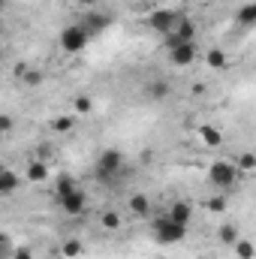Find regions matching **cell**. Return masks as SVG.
<instances>
[{
	"label": "cell",
	"mask_w": 256,
	"mask_h": 259,
	"mask_svg": "<svg viewBox=\"0 0 256 259\" xmlns=\"http://www.w3.org/2000/svg\"><path fill=\"white\" fill-rule=\"evenodd\" d=\"M151 235H154L157 244H181L187 238V226L172 220L169 214H163V217L151 220Z\"/></svg>",
	"instance_id": "1"
},
{
	"label": "cell",
	"mask_w": 256,
	"mask_h": 259,
	"mask_svg": "<svg viewBox=\"0 0 256 259\" xmlns=\"http://www.w3.org/2000/svg\"><path fill=\"white\" fill-rule=\"evenodd\" d=\"M124 169V154L118 148H106L100 157H97V166H94V175L100 184H112Z\"/></svg>",
	"instance_id": "2"
},
{
	"label": "cell",
	"mask_w": 256,
	"mask_h": 259,
	"mask_svg": "<svg viewBox=\"0 0 256 259\" xmlns=\"http://www.w3.org/2000/svg\"><path fill=\"white\" fill-rule=\"evenodd\" d=\"M181 18H184V15H181L178 9H172V6H157V9H151V12L145 15V24H148V30H154V33H160V36H169V33L178 27Z\"/></svg>",
	"instance_id": "3"
},
{
	"label": "cell",
	"mask_w": 256,
	"mask_h": 259,
	"mask_svg": "<svg viewBox=\"0 0 256 259\" xmlns=\"http://www.w3.org/2000/svg\"><path fill=\"white\" fill-rule=\"evenodd\" d=\"M238 178H241V172H238L235 160H214V163L208 166V181H211L217 190H229Z\"/></svg>",
	"instance_id": "4"
},
{
	"label": "cell",
	"mask_w": 256,
	"mask_h": 259,
	"mask_svg": "<svg viewBox=\"0 0 256 259\" xmlns=\"http://www.w3.org/2000/svg\"><path fill=\"white\" fill-rule=\"evenodd\" d=\"M58 39H61V49H64L66 55H78V52H84V49H88V42H91L88 30H84L78 21H75V24H66Z\"/></svg>",
	"instance_id": "5"
},
{
	"label": "cell",
	"mask_w": 256,
	"mask_h": 259,
	"mask_svg": "<svg viewBox=\"0 0 256 259\" xmlns=\"http://www.w3.org/2000/svg\"><path fill=\"white\" fill-rule=\"evenodd\" d=\"M196 33H199L196 21L181 18V21H178V27H175L169 36H163V42H166V49H175V46H184V42H196Z\"/></svg>",
	"instance_id": "6"
},
{
	"label": "cell",
	"mask_w": 256,
	"mask_h": 259,
	"mask_svg": "<svg viewBox=\"0 0 256 259\" xmlns=\"http://www.w3.org/2000/svg\"><path fill=\"white\" fill-rule=\"evenodd\" d=\"M78 24L88 30V36L94 39V36H100V33H106L109 30V24H112V18L106 15V12H100V9H88L81 18H78Z\"/></svg>",
	"instance_id": "7"
},
{
	"label": "cell",
	"mask_w": 256,
	"mask_h": 259,
	"mask_svg": "<svg viewBox=\"0 0 256 259\" xmlns=\"http://www.w3.org/2000/svg\"><path fill=\"white\" fill-rule=\"evenodd\" d=\"M58 205H61V211H64V214H69V217H78V214H84V208H88V193L78 187V190H72L69 196L58 199Z\"/></svg>",
	"instance_id": "8"
},
{
	"label": "cell",
	"mask_w": 256,
	"mask_h": 259,
	"mask_svg": "<svg viewBox=\"0 0 256 259\" xmlns=\"http://www.w3.org/2000/svg\"><path fill=\"white\" fill-rule=\"evenodd\" d=\"M196 58H199V49H196V42H184V46H175V49H169V64H172V66H190Z\"/></svg>",
	"instance_id": "9"
},
{
	"label": "cell",
	"mask_w": 256,
	"mask_h": 259,
	"mask_svg": "<svg viewBox=\"0 0 256 259\" xmlns=\"http://www.w3.org/2000/svg\"><path fill=\"white\" fill-rule=\"evenodd\" d=\"M24 181H27V184H42V181H49V163L33 157V160L24 166Z\"/></svg>",
	"instance_id": "10"
},
{
	"label": "cell",
	"mask_w": 256,
	"mask_h": 259,
	"mask_svg": "<svg viewBox=\"0 0 256 259\" xmlns=\"http://www.w3.org/2000/svg\"><path fill=\"white\" fill-rule=\"evenodd\" d=\"M196 136H199V142H202L205 148H211V151H217V148L223 145V133L214 127V124H202V127H196Z\"/></svg>",
	"instance_id": "11"
},
{
	"label": "cell",
	"mask_w": 256,
	"mask_h": 259,
	"mask_svg": "<svg viewBox=\"0 0 256 259\" xmlns=\"http://www.w3.org/2000/svg\"><path fill=\"white\" fill-rule=\"evenodd\" d=\"M15 78H18L24 88H39V84L46 81V75H42L39 69H33V66H27V64H18V66H15Z\"/></svg>",
	"instance_id": "12"
},
{
	"label": "cell",
	"mask_w": 256,
	"mask_h": 259,
	"mask_svg": "<svg viewBox=\"0 0 256 259\" xmlns=\"http://www.w3.org/2000/svg\"><path fill=\"white\" fill-rule=\"evenodd\" d=\"M169 94H172V84H169L166 78H151V81L145 84V97H148V100H154V103L169 100Z\"/></svg>",
	"instance_id": "13"
},
{
	"label": "cell",
	"mask_w": 256,
	"mask_h": 259,
	"mask_svg": "<svg viewBox=\"0 0 256 259\" xmlns=\"http://www.w3.org/2000/svg\"><path fill=\"white\" fill-rule=\"evenodd\" d=\"M172 220H178V223H184V226H190L193 220V202H187V199H175L172 205H169V211H166Z\"/></svg>",
	"instance_id": "14"
},
{
	"label": "cell",
	"mask_w": 256,
	"mask_h": 259,
	"mask_svg": "<svg viewBox=\"0 0 256 259\" xmlns=\"http://www.w3.org/2000/svg\"><path fill=\"white\" fill-rule=\"evenodd\" d=\"M21 178H24V175H18V172H12V169H3V172H0V196L15 193L18 184H21Z\"/></svg>",
	"instance_id": "15"
},
{
	"label": "cell",
	"mask_w": 256,
	"mask_h": 259,
	"mask_svg": "<svg viewBox=\"0 0 256 259\" xmlns=\"http://www.w3.org/2000/svg\"><path fill=\"white\" fill-rule=\"evenodd\" d=\"M72 190H78V181H75L69 172H61V175L55 178V199H64V196H69Z\"/></svg>",
	"instance_id": "16"
},
{
	"label": "cell",
	"mask_w": 256,
	"mask_h": 259,
	"mask_svg": "<svg viewBox=\"0 0 256 259\" xmlns=\"http://www.w3.org/2000/svg\"><path fill=\"white\" fill-rule=\"evenodd\" d=\"M127 205H130V214H133V217H148V214H151V199L145 193H133Z\"/></svg>",
	"instance_id": "17"
},
{
	"label": "cell",
	"mask_w": 256,
	"mask_h": 259,
	"mask_svg": "<svg viewBox=\"0 0 256 259\" xmlns=\"http://www.w3.org/2000/svg\"><path fill=\"white\" fill-rule=\"evenodd\" d=\"M235 24H238V27H256V0L244 3V6L235 12Z\"/></svg>",
	"instance_id": "18"
},
{
	"label": "cell",
	"mask_w": 256,
	"mask_h": 259,
	"mask_svg": "<svg viewBox=\"0 0 256 259\" xmlns=\"http://www.w3.org/2000/svg\"><path fill=\"white\" fill-rule=\"evenodd\" d=\"M235 166H238L241 178H244V175H253L256 172V151H241V154L235 157Z\"/></svg>",
	"instance_id": "19"
},
{
	"label": "cell",
	"mask_w": 256,
	"mask_h": 259,
	"mask_svg": "<svg viewBox=\"0 0 256 259\" xmlns=\"http://www.w3.org/2000/svg\"><path fill=\"white\" fill-rule=\"evenodd\" d=\"M205 64L211 66V69H226L229 55H226L223 49H208V52H205Z\"/></svg>",
	"instance_id": "20"
},
{
	"label": "cell",
	"mask_w": 256,
	"mask_h": 259,
	"mask_svg": "<svg viewBox=\"0 0 256 259\" xmlns=\"http://www.w3.org/2000/svg\"><path fill=\"white\" fill-rule=\"evenodd\" d=\"M100 226H103L106 232H118V229L124 226V220H121L118 211H103V214H100Z\"/></svg>",
	"instance_id": "21"
},
{
	"label": "cell",
	"mask_w": 256,
	"mask_h": 259,
	"mask_svg": "<svg viewBox=\"0 0 256 259\" xmlns=\"http://www.w3.org/2000/svg\"><path fill=\"white\" fill-rule=\"evenodd\" d=\"M217 238H220V244L235 247V241L241 238V232H238V226H235V223H223V226H220V232H217Z\"/></svg>",
	"instance_id": "22"
},
{
	"label": "cell",
	"mask_w": 256,
	"mask_h": 259,
	"mask_svg": "<svg viewBox=\"0 0 256 259\" xmlns=\"http://www.w3.org/2000/svg\"><path fill=\"white\" fill-rule=\"evenodd\" d=\"M232 250H235V256L238 259H256V244L250 241V238H238Z\"/></svg>",
	"instance_id": "23"
},
{
	"label": "cell",
	"mask_w": 256,
	"mask_h": 259,
	"mask_svg": "<svg viewBox=\"0 0 256 259\" xmlns=\"http://www.w3.org/2000/svg\"><path fill=\"white\" fill-rule=\"evenodd\" d=\"M72 112H75V115H91V112H94V100L84 97V94L72 97Z\"/></svg>",
	"instance_id": "24"
},
{
	"label": "cell",
	"mask_w": 256,
	"mask_h": 259,
	"mask_svg": "<svg viewBox=\"0 0 256 259\" xmlns=\"http://www.w3.org/2000/svg\"><path fill=\"white\" fill-rule=\"evenodd\" d=\"M49 127L55 130V133H72V127H75V115H58Z\"/></svg>",
	"instance_id": "25"
},
{
	"label": "cell",
	"mask_w": 256,
	"mask_h": 259,
	"mask_svg": "<svg viewBox=\"0 0 256 259\" xmlns=\"http://www.w3.org/2000/svg\"><path fill=\"white\" fill-rule=\"evenodd\" d=\"M61 256H66V259L81 256V241L78 238H66L64 244H61Z\"/></svg>",
	"instance_id": "26"
},
{
	"label": "cell",
	"mask_w": 256,
	"mask_h": 259,
	"mask_svg": "<svg viewBox=\"0 0 256 259\" xmlns=\"http://www.w3.org/2000/svg\"><path fill=\"white\" fill-rule=\"evenodd\" d=\"M18 247L12 244V235L9 232H0V256L3 259H12V253H15Z\"/></svg>",
	"instance_id": "27"
},
{
	"label": "cell",
	"mask_w": 256,
	"mask_h": 259,
	"mask_svg": "<svg viewBox=\"0 0 256 259\" xmlns=\"http://www.w3.org/2000/svg\"><path fill=\"white\" fill-rule=\"evenodd\" d=\"M205 208L214 211V214H220V211H226V199L223 196H211V199H205Z\"/></svg>",
	"instance_id": "28"
},
{
	"label": "cell",
	"mask_w": 256,
	"mask_h": 259,
	"mask_svg": "<svg viewBox=\"0 0 256 259\" xmlns=\"http://www.w3.org/2000/svg\"><path fill=\"white\" fill-rule=\"evenodd\" d=\"M12 127H15L12 115H9V112H3V115H0V133H3V136H9V133H12Z\"/></svg>",
	"instance_id": "29"
},
{
	"label": "cell",
	"mask_w": 256,
	"mask_h": 259,
	"mask_svg": "<svg viewBox=\"0 0 256 259\" xmlns=\"http://www.w3.org/2000/svg\"><path fill=\"white\" fill-rule=\"evenodd\" d=\"M33 157H36V160H46V163H52V145H39Z\"/></svg>",
	"instance_id": "30"
},
{
	"label": "cell",
	"mask_w": 256,
	"mask_h": 259,
	"mask_svg": "<svg viewBox=\"0 0 256 259\" xmlns=\"http://www.w3.org/2000/svg\"><path fill=\"white\" fill-rule=\"evenodd\" d=\"M12 259H33V250H30V247H18V250L12 253Z\"/></svg>",
	"instance_id": "31"
},
{
	"label": "cell",
	"mask_w": 256,
	"mask_h": 259,
	"mask_svg": "<svg viewBox=\"0 0 256 259\" xmlns=\"http://www.w3.org/2000/svg\"><path fill=\"white\" fill-rule=\"evenodd\" d=\"M75 3H78V6H84V9H97V3H100V0H75Z\"/></svg>",
	"instance_id": "32"
},
{
	"label": "cell",
	"mask_w": 256,
	"mask_h": 259,
	"mask_svg": "<svg viewBox=\"0 0 256 259\" xmlns=\"http://www.w3.org/2000/svg\"><path fill=\"white\" fill-rule=\"evenodd\" d=\"M46 259H61V256H55V253H52V256H46Z\"/></svg>",
	"instance_id": "33"
}]
</instances>
